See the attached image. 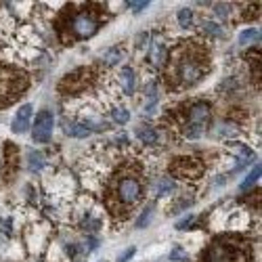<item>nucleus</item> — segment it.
Masks as SVG:
<instances>
[{
	"mask_svg": "<svg viewBox=\"0 0 262 262\" xmlns=\"http://www.w3.org/2000/svg\"><path fill=\"white\" fill-rule=\"evenodd\" d=\"M42 166H44L42 153H38V151H27V170H30V172H40Z\"/></svg>",
	"mask_w": 262,
	"mask_h": 262,
	"instance_id": "nucleus-12",
	"label": "nucleus"
},
{
	"mask_svg": "<svg viewBox=\"0 0 262 262\" xmlns=\"http://www.w3.org/2000/svg\"><path fill=\"white\" fill-rule=\"evenodd\" d=\"M203 30H206V34L212 36V38H221L222 36V30L214 23V21H203Z\"/></svg>",
	"mask_w": 262,
	"mask_h": 262,
	"instance_id": "nucleus-22",
	"label": "nucleus"
},
{
	"mask_svg": "<svg viewBox=\"0 0 262 262\" xmlns=\"http://www.w3.org/2000/svg\"><path fill=\"white\" fill-rule=\"evenodd\" d=\"M113 195H116V203L120 208H132L134 203L141 200V195H143V185H141V181L137 176L124 174L122 179L116 182Z\"/></svg>",
	"mask_w": 262,
	"mask_h": 262,
	"instance_id": "nucleus-5",
	"label": "nucleus"
},
{
	"mask_svg": "<svg viewBox=\"0 0 262 262\" xmlns=\"http://www.w3.org/2000/svg\"><path fill=\"white\" fill-rule=\"evenodd\" d=\"M172 189H174L172 181H170V179H161V181H158V185H155V193H158V197H161V195L172 193Z\"/></svg>",
	"mask_w": 262,
	"mask_h": 262,
	"instance_id": "nucleus-17",
	"label": "nucleus"
},
{
	"mask_svg": "<svg viewBox=\"0 0 262 262\" xmlns=\"http://www.w3.org/2000/svg\"><path fill=\"white\" fill-rule=\"evenodd\" d=\"M128 4V9H132V11H145L147 6H149V0H141V2H126Z\"/></svg>",
	"mask_w": 262,
	"mask_h": 262,
	"instance_id": "nucleus-24",
	"label": "nucleus"
},
{
	"mask_svg": "<svg viewBox=\"0 0 262 262\" xmlns=\"http://www.w3.org/2000/svg\"><path fill=\"white\" fill-rule=\"evenodd\" d=\"M164 57H166V48H164V44H158V46L153 48V61L160 65V63H164Z\"/></svg>",
	"mask_w": 262,
	"mask_h": 262,
	"instance_id": "nucleus-23",
	"label": "nucleus"
},
{
	"mask_svg": "<svg viewBox=\"0 0 262 262\" xmlns=\"http://www.w3.org/2000/svg\"><path fill=\"white\" fill-rule=\"evenodd\" d=\"M208 116H210V105L208 103H193L189 107V113H187V124L203 128V122L208 120Z\"/></svg>",
	"mask_w": 262,
	"mask_h": 262,
	"instance_id": "nucleus-8",
	"label": "nucleus"
},
{
	"mask_svg": "<svg viewBox=\"0 0 262 262\" xmlns=\"http://www.w3.org/2000/svg\"><path fill=\"white\" fill-rule=\"evenodd\" d=\"M260 170H262V168H260V164H256V166L252 168V172L247 174V179L242 182V191H247V189H250V187L254 185V182H256V181L260 179Z\"/></svg>",
	"mask_w": 262,
	"mask_h": 262,
	"instance_id": "nucleus-16",
	"label": "nucleus"
},
{
	"mask_svg": "<svg viewBox=\"0 0 262 262\" xmlns=\"http://www.w3.org/2000/svg\"><path fill=\"white\" fill-rule=\"evenodd\" d=\"M170 172L179 179H197L203 172V166L200 160L189 158V155H182V158H176L172 164H170Z\"/></svg>",
	"mask_w": 262,
	"mask_h": 262,
	"instance_id": "nucleus-6",
	"label": "nucleus"
},
{
	"mask_svg": "<svg viewBox=\"0 0 262 262\" xmlns=\"http://www.w3.org/2000/svg\"><path fill=\"white\" fill-rule=\"evenodd\" d=\"M151 214H153V203H149V206H145V210L141 212V216H139V222H137V226H139V229H143V226H147V224H149V218H151Z\"/></svg>",
	"mask_w": 262,
	"mask_h": 262,
	"instance_id": "nucleus-21",
	"label": "nucleus"
},
{
	"mask_svg": "<svg viewBox=\"0 0 262 262\" xmlns=\"http://www.w3.org/2000/svg\"><path fill=\"white\" fill-rule=\"evenodd\" d=\"M103 19L97 13V9H80L69 15L67 19V36L74 40H86L90 36H95L101 27Z\"/></svg>",
	"mask_w": 262,
	"mask_h": 262,
	"instance_id": "nucleus-3",
	"label": "nucleus"
},
{
	"mask_svg": "<svg viewBox=\"0 0 262 262\" xmlns=\"http://www.w3.org/2000/svg\"><path fill=\"white\" fill-rule=\"evenodd\" d=\"M122 88L126 95H132L134 93V72L130 67H124L122 69Z\"/></svg>",
	"mask_w": 262,
	"mask_h": 262,
	"instance_id": "nucleus-14",
	"label": "nucleus"
},
{
	"mask_svg": "<svg viewBox=\"0 0 262 262\" xmlns=\"http://www.w3.org/2000/svg\"><path fill=\"white\" fill-rule=\"evenodd\" d=\"M137 137L143 141L145 145H155V143H158V139H160V134H158V130H155V128H151V126L143 124V126H139V128H137Z\"/></svg>",
	"mask_w": 262,
	"mask_h": 262,
	"instance_id": "nucleus-11",
	"label": "nucleus"
},
{
	"mask_svg": "<svg viewBox=\"0 0 262 262\" xmlns=\"http://www.w3.org/2000/svg\"><path fill=\"white\" fill-rule=\"evenodd\" d=\"M203 53H195L193 48H181L179 53L172 57V67L170 74L174 78V84L181 88L193 86L208 74L206 59L202 57Z\"/></svg>",
	"mask_w": 262,
	"mask_h": 262,
	"instance_id": "nucleus-1",
	"label": "nucleus"
},
{
	"mask_svg": "<svg viewBox=\"0 0 262 262\" xmlns=\"http://www.w3.org/2000/svg\"><path fill=\"white\" fill-rule=\"evenodd\" d=\"M134 252H137V250H134V247H128V250H126V252L122 254V256L118 258V262H128V260L134 256Z\"/></svg>",
	"mask_w": 262,
	"mask_h": 262,
	"instance_id": "nucleus-28",
	"label": "nucleus"
},
{
	"mask_svg": "<svg viewBox=\"0 0 262 262\" xmlns=\"http://www.w3.org/2000/svg\"><path fill=\"white\" fill-rule=\"evenodd\" d=\"M53 126H55V118L51 111H40L36 122H34V130H32V139L36 143H48L53 137Z\"/></svg>",
	"mask_w": 262,
	"mask_h": 262,
	"instance_id": "nucleus-7",
	"label": "nucleus"
},
{
	"mask_svg": "<svg viewBox=\"0 0 262 262\" xmlns=\"http://www.w3.org/2000/svg\"><path fill=\"white\" fill-rule=\"evenodd\" d=\"M214 11H216V15L218 17H226V15H229V4H222V2H218L216 6H214Z\"/></svg>",
	"mask_w": 262,
	"mask_h": 262,
	"instance_id": "nucleus-25",
	"label": "nucleus"
},
{
	"mask_svg": "<svg viewBox=\"0 0 262 262\" xmlns=\"http://www.w3.org/2000/svg\"><path fill=\"white\" fill-rule=\"evenodd\" d=\"M158 99H160V90L155 84H151L149 90H147V107H145V113H153L158 109Z\"/></svg>",
	"mask_w": 262,
	"mask_h": 262,
	"instance_id": "nucleus-13",
	"label": "nucleus"
},
{
	"mask_svg": "<svg viewBox=\"0 0 262 262\" xmlns=\"http://www.w3.org/2000/svg\"><path fill=\"white\" fill-rule=\"evenodd\" d=\"M122 53H124V48H122V46H113V48H109V51L103 55V61L111 67V65H116V63L122 59Z\"/></svg>",
	"mask_w": 262,
	"mask_h": 262,
	"instance_id": "nucleus-15",
	"label": "nucleus"
},
{
	"mask_svg": "<svg viewBox=\"0 0 262 262\" xmlns=\"http://www.w3.org/2000/svg\"><path fill=\"white\" fill-rule=\"evenodd\" d=\"M30 122H32V105L30 103H25V105H21V107L17 109L15 113V118H13V132H25L27 128H30Z\"/></svg>",
	"mask_w": 262,
	"mask_h": 262,
	"instance_id": "nucleus-9",
	"label": "nucleus"
},
{
	"mask_svg": "<svg viewBox=\"0 0 262 262\" xmlns=\"http://www.w3.org/2000/svg\"><path fill=\"white\" fill-rule=\"evenodd\" d=\"M247 258H250L247 243L231 237L216 239L203 254V262H247Z\"/></svg>",
	"mask_w": 262,
	"mask_h": 262,
	"instance_id": "nucleus-2",
	"label": "nucleus"
},
{
	"mask_svg": "<svg viewBox=\"0 0 262 262\" xmlns=\"http://www.w3.org/2000/svg\"><path fill=\"white\" fill-rule=\"evenodd\" d=\"M195 221V216H187V218H182L181 222H176V229H187V226H191Z\"/></svg>",
	"mask_w": 262,
	"mask_h": 262,
	"instance_id": "nucleus-26",
	"label": "nucleus"
},
{
	"mask_svg": "<svg viewBox=\"0 0 262 262\" xmlns=\"http://www.w3.org/2000/svg\"><path fill=\"white\" fill-rule=\"evenodd\" d=\"M137 44H139V46H145V44H147V34H141L139 40H137Z\"/></svg>",
	"mask_w": 262,
	"mask_h": 262,
	"instance_id": "nucleus-29",
	"label": "nucleus"
},
{
	"mask_svg": "<svg viewBox=\"0 0 262 262\" xmlns=\"http://www.w3.org/2000/svg\"><path fill=\"white\" fill-rule=\"evenodd\" d=\"M63 130H65V134H69V137H76V139H84V137H88L90 130L86 128L84 124L80 122H63Z\"/></svg>",
	"mask_w": 262,
	"mask_h": 262,
	"instance_id": "nucleus-10",
	"label": "nucleus"
},
{
	"mask_svg": "<svg viewBox=\"0 0 262 262\" xmlns=\"http://www.w3.org/2000/svg\"><path fill=\"white\" fill-rule=\"evenodd\" d=\"M27 86V78L19 69H6L0 67V107L6 103L15 101Z\"/></svg>",
	"mask_w": 262,
	"mask_h": 262,
	"instance_id": "nucleus-4",
	"label": "nucleus"
},
{
	"mask_svg": "<svg viewBox=\"0 0 262 262\" xmlns=\"http://www.w3.org/2000/svg\"><path fill=\"white\" fill-rule=\"evenodd\" d=\"M170 258H172V260H187V254L185 252H182L181 250V247H176V250H172V256H170Z\"/></svg>",
	"mask_w": 262,
	"mask_h": 262,
	"instance_id": "nucleus-27",
	"label": "nucleus"
},
{
	"mask_svg": "<svg viewBox=\"0 0 262 262\" xmlns=\"http://www.w3.org/2000/svg\"><path fill=\"white\" fill-rule=\"evenodd\" d=\"M193 23V11L191 9H181L179 11V25L181 27H191Z\"/></svg>",
	"mask_w": 262,
	"mask_h": 262,
	"instance_id": "nucleus-19",
	"label": "nucleus"
},
{
	"mask_svg": "<svg viewBox=\"0 0 262 262\" xmlns=\"http://www.w3.org/2000/svg\"><path fill=\"white\" fill-rule=\"evenodd\" d=\"M111 118H113V122L116 124H126L130 120V111L124 109V107H116L111 111Z\"/></svg>",
	"mask_w": 262,
	"mask_h": 262,
	"instance_id": "nucleus-18",
	"label": "nucleus"
},
{
	"mask_svg": "<svg viewBox=\"0 0 262 262\" xmlns=\"http://www.w3.org/2000/svg\"><path fill=\"white\" fill-rule=\"evenodd\" d=\"M258 36H260V32H258V30H245V32L239 34V44L245 46V44H250L252 40H256Z\"/></svg>",
	"mask_w": 262,
	"mask_h": 262,
	"instance_id": "nucleus-20",
	"label": "nucleus"
}]
</instances>
